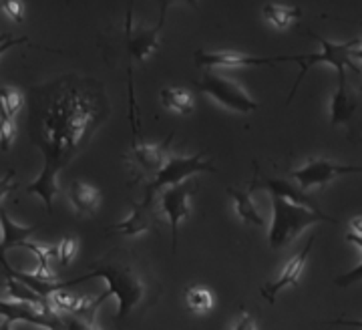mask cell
I'll return each instance as SVG.
<instances>
[{"label":"cell","mask_w":362,"mask_h":330,"mask_svg":"<svg viewBox=\"0 0 362 330\" xmlns=\"http://www.w3.org/2000/svg\"><path fill=\"white\" fill-rule=\"evenodd\" d=\"M199 91L209 95L211 99H216L226 109L235 111V113L247 115L259 107V103L256 99H252L250 93H246V89H242L233 79H228V76L220 75L216 71H207L206 75L202 76Z\"/></svg>","instance_id":"cell-6"},{"label":"cell","mask_w":362,"mask_h":330,"mask_svg":"<svg viewBox=\"0 0 362 330\" xmlns=\"http://www.w3.org/2000/svg\"><path fill=\"white\" fill-rule=\"evenodd\" d=\"M14 140H16V125H14V119L0 113V149H2V152H8L11 145L14 143Z\"/></svg>","instance_id":"cell-27"},{"label":"cell","mask_w":362,"mask_h":330,"mask_svg":"<svg viewBox=\"0 0 362 330\" xmlns=\"http://www.w3.org/2000/svg\"><path fill=\"white\" fill-rule=\"evenodd\" d=\"M338 165L340 164L330 161V159H310L304 167L292 171V178L296 179L298 188L302 191L312 190V188H324L326 183H330L337 176H340Z\"/></svg>","instance_id":"cell-13"},{"label":"cell","mask_w":362,"mask_h":330,"mask_svg":"<svg viewBox=\"0 0 362 330\" xmlns=\"http://www.w3.org/2000/svg\"><path fill=\"white\" fill-rule=\"evenodd\" d=\"M97 310H87L83 314H61L63 330H101L95 322Z\"/></svg>","instance_id":"cell-25"},{"label":"cell","mask_w":362,"mask_h":330,"mask_svg":"<svg viewBox=\"0 0 362 330\" xmlns=\"http://www.w3.org/2000/svg\"><path fill=\"white\" fill-rule=\"evenodd\" d=\"M197 188V183L187 179L180 186H171L168 190L161 191L159 200H161V207L168 214L169 224H171V250L173 254L177 252V234H180V224L189 216L192 205H189V198Z\"/></svg>","instance_id":"cell-8"},{"label":"cell","mask_w":362,"mask_h":330,"mask_svg":"<svg viewBox=\"0 0 362 330\" xmlns=\"http://www.w3.org/2000/svg\"><path fill=\"white\" fill-rule=\"evenodd\" d=\"M314 241H316V236H310V240L304 244V248H302L296 256H292V258L288 260V264L282 268V272L278 274V278L274 280V282H270V284H266V286L262 288V296H264V298H268L270 302H274L278 292H282L288 286H298V280H300L304 268H306V260H308V256H310Z\"/></svg>","instance_id":"cell-12"},{"label":"cell","mask_w":362,"mask_h":330,"mask_svg":"<svg viewBox=\"0 0 362 330\" xmlns=\"http://www.w3.org/2000/svg\"><path fill=\"white\" fill-rule=\"evenodd\" d=\"M310 35L320 42L322 51L310 52V55H294V57H292V61L300 64L302 69H300V75H298L296 83H294V87H292V91H290L288 101L286 103H290L292 99H294L298 87H300V83H302V79L306 76L308 69L314 67V64L326 63V64H330V67H334L338 73V83H346V69H349V67L350 69H354L356 73H361V69H358V67H354L352 61H350V55H352V51L361 47V38H352V40H346V42H332V40H326V38H322L320 35H314V33H310Z\"/></svg>","instance_id":"cell-4"},{"label":"cell","mask_w":362,"mask_h":330,"mask_svg":"<svg viewBox=\"0 0 362 330\" xmlns=\"http://www.w3.org/2000/svg\"><path fill=\"white\" fill-rule=\"evenodd\" d=\"M14 179V171L11 169L4 178H0V200L4 198V195H8L11 191L16 190V183L13 181Z\"/></svg>","instance_id":"cell-31"},{"label":"cell","mask_w":362,"mask_h":330,"mask_svg":"<svg viewBox=\"0 0 362 330\" xmlns=\"http://www.w3.org/2000/svg\"><path fill=\"white\" fill-rule=\"evenodd\" d=\"M23 248L30 250L35 258H37V270L30 272L33 276H37L40 280H57V276L52 274L51 262L52 258H57V252L54 248H47V246H39V244H30V241H25Z\"/></svg>","instance_id":"cell-20"},{"label":"cell","mask_w":362,"mask_h":330,"mask_svg":"<svg viewBox=\"0 0 362 330\" xmlns=\"http://www.w3.org/2000/svg\"><path fill=\"white\" fill-rule=\"evenodd\" d=\"M0 11H4V13L8 14L14 23H23V13H25V8H23L21 2H14V0L0 2Z\"/></svg>","instance_id":"cell-28"},{"label":"cell","mask_w":362,"mask_h":330,"mask_svg":"<svg viewBox=\"0 0 362 330\" xmlns=\"http://www.w3.org/2000/svg\"><path fill=\"white\" fill-rule=\"evenodd\" d=\"M171 140H173V133H169V137L161 145H151L143 141L141 133H137L131 145V152L125 155V161H129L133 173L137 178L141 176H151V179L156 178L168 161V147Z\"/></svg>","instance_id":"cell-7"},{"label":"cell","mask_w":362,"mask_h":330,"mask_svg":"<svg viewBox=\"0 0 362 330\" xmlns=\"http://www.w3.org/2000/svg\"><path fill=\"white\" fill-rule=\"evenodd\" d=\"M0 330H13V322H8V320H4V318H2V322H0Z\"/></svg>","instance_id":"cell-37"},{"label":"cell","mask_w":362,"mask_h":330,"mask_svg":"<svg viewBox=\"0 0 362 330\" xmlns=\"http://www.w3.org/2000/svg\"><path fill=\"white\" fill-rule=\"evenodd\" d=\"M185 302L194 312L204 314V312H209L214 308V294L204 286H189L185 290Z\"/></svg>","instance_id":"cell-23"},{"label":"cell","mask_w":362,"mask_h":330,"mask_svg":"<svg viewBox=\"0 0 362 330\" xmlns=\"http://www.w3.org/2000/svg\"><path fill=\"white\" fill-rule=\"evenodd\" d=\"M358 109V101L346 87V83H338L337 91L332 95V103H330V125H344L354 117Z\"/></svg>","instance_id":"cell-17"},{"label":"cell","mask_w":362,"mask_h":330,"mask_svg":"<svg viewBox=\"0 0 362 330\" xmlns=\"http://www.w3.org/2000/svg\"><path fill=\"white\" fill-rule=\"evenodd\" d=\"M202 171H209V173H216V165L211 161L204 159V153H197V155H189V157H180V155H171L169 153L168 161L163 165V169L157 173L156 178L149 179L147 183V190H145V203L156 202L157 193H161L163 190H168L171 186H180L183 181L195 176V173H202Z\"/></svg>","instance_id":"cell-5"},{"label":"cell","mask_w":362,"mask_h":330,"mask_svg":"<svg viewBox=\"0 0 362 330\" xmlns=\"http://www.w3.org/2000/svg\"><path fill=\"white\" fill-rule=\"evenodd\" d=\"M318 222L337 224L334 217L324 214L320 210H310L304 205H296L272 195V222L268 229V241L272 250H282L288 244L296 240L306 228Z\"/></svg>","instance_id":"cell-3"},{"label":"cell","mask_w":362,"mask_h":330,"mask_svg":"<svg viewBox=\"0 0 362 330\" xmlns=\"http://www.w3.org/2000/svg\"><path fill=\"white\" fill-rule=\"evenodd\" d=\"M133 260L135 258L129 250L117 248L103 258H99L89 272L90 278H103L107 282V290L101 296H97L99 305H103L111 296L117 298L119 302V310L115 314L117 320H125L151 294V280L143 274Z\"/></svg>","instance_id":"cell-2"},{"label":"cell","mask_w":362,"mask_h":330,"mask_svg":"<svg viewBox=\"0 0 362 330\" xmlns=\"http://www.w3.org/2000/svg\"><path fill=\"white\" fill-rule=\"evenodd\" d=\"M159 226V217L156 214V205L153 203H133L131 205V214L123 222L109 226V236H139L145 232H153Z\"/></svg>","instance_id":"cell-11"},{"label":"cell","mask_w":362,"mask_h":330,"mask_svg":"<svg viewBox=\"0 0 362 330\" xmlns=\"http://www.w3.org/2000/svg\"><path fill=\"white\" fill-rule=\"evenodd\" d=\"M350 228H352V234H356V236H361L362 238V217H354V220L350 222Z\"/></svg>","instance_id":"cell-35"},{"label":"cell","mask_w":362,"mask_h":330,"mask_svg":"<svg viewBox=\"0 0 362 330\" xmlns=\"http://www.w3.org/2000/svg\"><path fill=\"white\" fill-rule=\"evenodd\" d=\"M338 173H362V165H338Z\"/></svg>","instance_id":"cell-34"},{"label":"cell","mask_w":362,"mask_h":330,"mask_svg":"<svg viewBox=\"0 0 362 330\" xmlns=\"http://www.w3.org/2000/svg\"><path fill=\"white\" fill-rule=\"evenodd\" d=\"M362 280V264L361 266H356L354 270H350L346 274H342L340 278H337V286H342V288H346L350 284H354V282H358Z\"/></svg>","instance_id":"cell-29"},{"label":"cell","mask_w":362,"mask_h":330,"mask_svg":"<svg viewBox=\"0 0 362 330\" xmlns=\"http://www.w3.org/2000/svg\"><path fill=\"white\" fill-rule=\"evenodd\" d=\"M30 137L42 153V171L28 193H37L47 214L59 191L57 178L75 155L87 147L93 133L109 115V103L101 83L83 76H63L40 89H33Z\"/></svg>","instance_id":"cell-1"},{"label":"cell","mask_w":362,"mask_h":330,"mask_svg":"<svg viewBox=\"0 0 362 330\" xmlns=\"http://www.w3.org/2000/svg\"><path fill=\"white\" fill-rule=\"evenodd\" d=\"M23 105H25V97L18 91L13 89V87L0 89V113L14 119L16 113L23 109Z\"/></svg>","instance_id":"cell-24"},{"label":"cell","mask_w":362,"mask_h":330,"mask_svg":"<svg viewBox=\"0 0 362 330\" xmlns=\"http://www.w3.org/2000/svg\"><path fill=\"white\" fill-rule=\"evenodd\" d=\"M332 326H352V329H362V320H346V318H340V320H332L330 322Z\"/></svg>","instance_id":"cell-33"},{"label":"cell","mask_w":362,"mask_h":330,"mask_svg":"<svg viewBox=\"0 0 362 330\" xmlns=\"http://www.w3.org/2000/svg\"><path fill=\"white\" fill-rule=\"evenodd\" d=\"M159 97H161V105L171 109V111H177L181 115L194 113V99H192V95L185 89H180V87H165V89H161Z\"/></svg>","instance_id":"cell-19"},{"label":"cell","mask_w":362,"mask_h":330,"mask_svg":"<svg viewBox=\"0 0 362 330\" xmlns=\"http://www.w3.org/2000/svg\"><path fill=\"white\" fill-rule=\"evenodd\" d=\"M54 252H57V260L63 266H69L75 260V256L78 252V240L75 236H66V238H63V240L57 244Z\"/></svg>","instance_id":"cell-26"},{"label":"cell","mask_w":362,"mask_h":330,"mask_svg":"<svg viewBox=\"0 0 362 330\" xmlns=\"http://www.w3.org/2000/svg\"><path fill=\"white\" fill-rule=\"evenodd\" d=\"M228 195L233 200V207L238 212V216L242 217L246 224H254V226H264L266 217L262 216L256 202L252 200L250 191L235 190V188H228Z\"/></svg>","instance_id":"cell-18"},{"label":"cell","mask_w":362,"mask_h":330,"mask_svg":"<svg viewBox=\"0 0 362 330\" xmlns=\"http://www.w3.org/2000/svg\"><path fill=\"white\" fill-rule=\"evenodd\" d=\"M37 232L35 226H21L16 224L13 217L8 216L4 210H0V264L6 262L4 254L11 250V248H16V246H23L25 241H28V238Z\"/></svg>","instance_id":"cell-15"},{"label":"cell","mask_w":362,"mask_h":330,"mask_svg":"<svg viewBox=\"0 0 362 330\" xmlns=\"http://www.w3.org/2000/svg\"><path fill=\"white\" fill-rule=\"evenodd\" d=\"M4 38H6V37H0V40H4Z\"/></svg>","instance_id":"cell-38"},{"label":"cell","mask_w":362,"mask_h":330,"mask_svg":"<svg viewBox=\"0 0 362 330\" xmlns=\"http://www.w3.org/2000/svg\"><path fill=\"white\" fill-rule=\"evenodd\" d=\"M233 330H258V326H256V320H254L252 314L242 312L240 318L235 320V324H233Z\"/></svg>","instance_id":"cell-30"},{"label":"cell","mask_w":362,"mask_h":330,"mask_svg":"<svg viewBox=\"0 0 362 330\" xmlns=\"http://www.w3.org/2000/svg\"><path fill=\"white\" fill-rule=\"evenodd\" d=\"M169 4H161L159 8V21L156 26L145 28V26L137 25L133 26V18H131V11H127V21H125V42H127V51H129L131 61H145L151 52L159 47V35L165 23V11Z\"/></svg>","instance_id":"cell-9"},{"label":"cell","mask_w":362,"mask_h":330,"mask_svg":"<svg viewBox=\"0 0 362 330\" xmlns=\"http://www.w3.org/2000/svg\"><path fill=\"white\" fill-rule=\"evenodd\" d=\"M28 42V38L26 37H6L4 40H0V57L4 55L6 51H11L13 47H18V45H25Z\"/></svg>","instance_id":"cell-32"},{"label":"cell","mask_w":362,"mask_h":330,"mask_svg":"<svg viewBox=\"0 0 362 330\" xmlns=\"http://www.w3.org/2000/svg\"><path fill=\"white\" fill-rule=\"evenodd\" d=\"M4 286H6L8 294L13 296V300H16V302H30V305L37 306H52L49 300L40 298L39 294H35L30 288H26L23 282H18V280L8 276V274H4Z\"/></svg>","instance_id":"cell-22"},{"label":"cell","mask_w":362,"mask_h":330,"mask_svg":"<svg viewBox=\"0 0 362 330\" xmlns=\"http://www.w3.org/2000/svg\"><path fill=\"white\" fill-rule=\"evenodd\" d=\"M264 16L268 18V23L276 28H286L290 26L296 18H300V8L298 6H284V4H266L262 8Z\"/></svg>","instance_id":"cell-21"},{"label":"cell","mask_w":362,"mask_h":330,"mask_svg":"<svg viewBox=\"0 0 362 330\" xmlns=\"http://www.w3.org/2000/svg\"><path fill=\"white\" fill-rule=\"evenodd\" d=\"M195 63L206 69H238V67H262V64L286 63L292 57H254L238 51H199L194 55Z\"/></svg>","instance_id":"cell-10"},{"label":"cell","mask_w":362,"mask_h":330,"mask_svg":"<svg viewBox=\"0 0 362 330\" xmlns=\"http://www.w3.org/2000/svg\"><path fill=\"white\" fill-rule=\"evenodd\" d=\"M250 188H252V190H256V188H259V190H268L270 191V195L282 198L286 202L296 203V205H304V207H310V210H320L316 203L312 202L310 195H306V191H302L300 188H294L288 179H256V181H252Z\"/></svg>","instance_id":"cell-14"},{"label":"cell","mask_w":362,"mask_h":330,"mask_svg":"<svg viewBox=\"0 0 362 330\" xmlns=\"http://www.w3.org/2000/svg\"><path fill=\"white\" fill-rule=\"evenodd\" d=\"M361 25H362V23H361ZM352 57H354V59H358V61L362 63V47L354 49V51H352V55H350V59H352Z\"/></svg>","instance_id":"cell-36"},{"label":"cell","mask_w":362,"mask_h":330,"mask_svg":"<svg viewBox=\"0 0 362 330\" xmlns=\"http://www.w3.org/2000/svg\"><path fill=\"white\" fill-rule=\"evenodd\" d=\"M69 200L78 216H93L101 203V191L87 181L75 179L69 186Z\"/></svg>","instance_id":"cell-16"}]
</instances>
